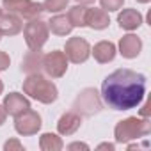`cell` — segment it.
Here are the masks:
<instances>
[{"mask_svg": "<svg viewBox=\"0 0 151 151\" xmlns=\"http://www.w3.org/2000/svg\"><path fill=\"white\" fill-rule=\"evenodd\" d=\"M146 94V77L137 71L121 68L110 73L101 84L103 101L114 110H130L137 107Z\"/></svg>", "mask_w": 151, "mask_h": 151, "instance_id": "cell-1", "label": "cell"}, {"mask_svg": "<svg viewBox=\"0 0 151 151\" xmlns=\"http://www.w3.org/2000/svg\"><path fill=\"white\" fill-rule=\"evenodd\" d=\"M23 93L29 94L30 98L48 105V103H53L59 96V91L55 87V84L52 80H48L46 77L39 73H32L27 77V80L23 82Z\"/></svg>", "mask_w": 151, "mask_h": 151, "instance_id": "cell-2", "label": "cell"}, {"mask_svg": "<svg viewBox=\"0 0 151 151\" xmlns=\"http://www.w3.org/2000/svg\"><path fill=\"white\" fill-rule=\"evenodd\" d=\"M151 132V123L147 117L140 119V117H126L123 121H119L116 124L114 130V137L116 142H130L133 139H140L144 135H147Z\"/></svg>", "mask_w": 151, "mask_h": 151, "instance_id": "cell-3", "label": "cell"}, {"mask_svg": "<svg viewBox=\"0 0 151 151\" xmlns=\"http://www.w3.org/2000/svg\"><path fill=\"white\" fill-rule=\"evenodd\" d=\"M48 23L43 20H36L32 18L25 27H23V36H25V43L30 50H41L45 46V43L48 41Z\"/></svg>", "mask_w": 151, "mask_h": 151, "instance_id": "cell-4", "label": "cell"}, {"mask_svg": "<svg viewBox=\"0 0 151 151\" xmlns=\"http://www.w3.org/2000/svg\"><path fill=\"white\" fill-rule=\"evenodd\" d=\"M73 110L80 114V116H86V117H91L94 114H98L101 110V100H100V94L96 93V89H84L73 101Z\"/></svg>", "mask_w": 151, "mask_h": 151, "instance_id": "cell-5", "label": "cell"}, {"mask_svg": "<svg viewBox=\"0 0 151 151\" xmlns=\"http://www.w3.org/2000/svg\"><path fill=\"white\" fill-rule=\"evenodd\" d=\"M2 6L7 13L23 16L27 20L37 18L43 13V6L37 2H32V0H2Z\"/></svg>", "mask_w": 151, "mask_h": 151, "instance_id": "cell-6", "label": "cell"}, {"mask_svg": "<svg viewBox=\"0 0 151 151\" xmlns=\"http://www.w3.org/2000/svg\"><path fill=\"white\" fill-rule=\"evenodd\" d=\"M64 55L68 57V60L75 62V64H80V62H86L91 55V46L89 43L80 37V36H75V37H69L66 41V46H64Z\"/></svg>", "mask_w": 151, "mask_h": 151, "instance_id": "cell-7", "label": "cell"}, {"mask_svg": "<svg viewBox=\"0 0 151 151\" xmlns=\"http://www.w3.org/2000/svg\"><path fill=\"white\" fill-rule=\"evenodd\" d=\"M41 124H43L41 116L32 109H27L25 112L18 114L16 119H14V130L20 135H34V133L39 132Z\"/></svg>", "mask_w": 151, "mask_h": 151, "instance_id": "cell-8", "label": "cell"}, {"mask_svg": "<svg viewBox=\"0 0 151 151\" xmlns=\"http://www.w3.org/2000/svg\"><path fill=\"white\" fill-rule=\"evenodd\" d=\"M43 69L46 71L48 77L60 78L68 69V57L64 55V52L53 50V52L43 55Z\"/></svg>", "mask_w": 151, "mask_h": 151, "instance_id": "cell-9", "label": "cell"}, {"mask_svg": "<svg viewBox=\"0 0 151 151\" xmlns=\"http://www.w3.org/2000/svg\"><path fill=\"white\" fill-rule=\"evenodd\" d=\"M4 109H6V112L9 114V116H18V114H22V112H25L27 109H30V101L23 96V94H20V93H11V94H7L6 98H4Z\"/></svg>", "mask_w": 151, "mask_h": 151, "instance_id": "cell-10", "label": "cell"}, {"mask_svg": "<svg viewBox=\"0 0 151 151\" xmlns=\"http://www.w3.org/2000/svg\"><path fill=\"white\" fill-rule=\"evenodd\" d=\"M142 50V41L135 34H126L119 41V53L126 59H135Z\"/></svg>", "mask_w": 151, "mask_h": 151, "instance_id": "cell-11", "label": "cell"}, {"mask_svg": "<svg viewBox=\"0 0 151 151\" xmlns=\"http://www.w3.org/2000/svg\"><path fill=\"white\" fill-rule=\"evenodd\" d=\"M82 124V119H80V114H77L75 110L71 112H66L60 116L59 123H57V130L60 135H73Z\"/></svg>", "mask_w": 151, "mask_h": 151, "instance_id": "cell-12", "label": "cell"}, {"mask_svg": "<svg viewBox=\"0 0 151 151\" xmlns=\"http://www.w3.org/2000/svg\"><path fill=\"white\" fill-rule=\"evenodd\" d=\"M22 29H23V23L16 14L13 13L0 14V34L2 36H16L22 32Z\"/></svg>", "mask_w": 151, "mask_h": 151, "instance_id": "cell-13", "label": "cell"}, {"mask_svg": "<svg viewBox=\"0 0 151 151\" xmlns=\"http://www.w3.org/2000/svg\"><path fill=\"white\" fill-rule=\"evenodd\" d=\"M117 23L124 30H135L142 23V14L137 9H123L117 16Z\"/></svg>", "mask_w": 151, "mask_h": 151, "instance_id": "cell-14", "label": "cell"}, {"mask_svg": "<svg viewBox=\"0 0 151 151\" xmlns=\"http://www.w3.org/2000/svg\"><path fill=\"white\" fill-rule=\"evenodd\" d=\"M110 23L109 20V14L107 11L103 9H87V14H86V25L94 29V30H101V29H107Z\"/></svg>", "mask_w": 151, "mask_h": 151, "instance_id": "cell-15", "label": "cell"}, {"mask_svg": "<svg viewBox=\"0 0 151 151\" xmlns=\"http://www.w3.org/2000/svg\"><path fill=\"white\" fill-rule=\"evenodd\" d=\"M93 55L100 64H107V62L114 60V57H116V45L110 41H100L94 45Z\"/></svg>", "mask_w": 151, "mask_h": 151, "instance_id": "cell-16", "label": "cell"}, {"mask_svg": "<svg viewBox=\"0 0 151 151\" xmlns=\"http://www.w3.org/2000/svg\"><path fill=\"white\" fill-rule=\"evenodd\" d=\"M41 68H43V55H41V50H30V52L23 57L22 71H25L27 75H32V73H39Z\"/></svg>", "mask_w": 151, "mask_h": 151, "instance_id": "cell-17", "label": "cell"}, {"mask_svg": "<svg viewBox=\"0 0 151 151\" xmlns=\"http://www.w3.org/2000/svg\"><path fill=\"white\" fill-rule=\"evenodd\" d=\"M71 29L73 27H71L68 16H64V14H57L48 22V30H52L55 36H66L71 32Z\"/></svg>", "mask_w": 151, "mask_h": 151, "instance_id": "cell-18", "label": "cell"}, {"mask_svg": "<svg viewBox=\"0 0 151 151\" xmlns=\"http://www.w3.org/2000/svg\"><path fill=\"white\" fill-rule=\"evenodd\" d=\"M87 9L86 6H75L68 11V20L71 23V27H86V14H87Z\"/></svg>", "mask_w": 151, "mask_h": 151, "instance_id": "cell-19", "label": "cell"}, {"mask_svg": "<svg viewBox=\"0 0 151 151\" xmlns=\"http://www.w3.org/2000/svg\"><path fill=\"white\" fill-rule=\"evenodd\" d=\"M62 140L55 133H43L39 139V147L43 151H60L62 149Z\"/></svg>", "mask_w": 151, "mask_h": 151, "instance_id": "cell-20", "label": "cell"}, {"mask_svg": "<svg viewBox=\"0 0 151 151\" xmlns=\"http://www.w3.org/2000/svg\"><path fill=\"white\" fill-rule=\"evenodd\" d=\"M68 2H69V0H45L41 6H43V11L60 13V11H64L68 7Z\"/></svg>", "mask_w": 151, "mask_h": 151, "instance_id": "cell-21", "label": "cell"}, {"mask_svg": "<svg viewBox=\"0 0 151 151\" xmlns=\"http://www.w3.org/2000/svg\"><path fill=\"white\" fill-rule=\"evenodd\" d=\"M100 4H101V9L103 11L112 13V11H119L123 7L124 0H100Z\"/></svg>", "mask_w": 151, "mask_h": 151, "instance_id": "cell-22", "label": "cell"}, {"mask_svg": "<svg viewBox=\"0 0 151 151\" xmlns=\"http://www.w3.org/2000/svg\"><path fill=\"white\" fill-rule=\"evenodd\" d=\"M4 149L6 151H22L23 149V146H22V142L18 140V139H11V140H7L6 144H4Z\"/></svg>", "mask_w": 151, "mask_h": 151, "instance_id": "cell-23", "label": "cell"}, {"mask_svg": "<svg viewBox=\"0 0 151 151\" xmlns=\"http://www.w3.org/2000/svg\"><path fill=\"white\" fill-rule=\"evenodd\" d=\"M11 64V59H9V55L6 53V52H0V71H4V69H7V66Z\"/></svg>", "mask_w": 151, "mask_h": 151, "instance_id": "cell-24", "label": "cell"}, {"mask_svg": "<svg viewBox=\"0 0 151 151\" xmlns=\"http://www.w3.org/2000/svg\"><path fill=\"white\" fill-rule=\"evenodd\" d=\"M68 149H89V146L87 144H84V142H73V144H69L68 146Z\"/></svg>", "mask_w": 151, "mask_h": 151, "instance_id": "cell-25", "label": "cell"}, {"mask_svg": "<svg viewBox=\"0 0 151 151\" xmlns=\"http://www.w3.org/2000/svg\"><path fill=\"white\" fill-rule=\"evenodd\" d=\"M6 117H7V112L4 109V105H0V126H2L6 123Z\"/></svg>", "mask_w": 151, "mask_h": 151, "instance_id": "cell-26", "label": "cell"}, {"mask_svg": "<svg viewBox=\"0 0 151 151\" xmlns=\"http://www.w3.org/2000/svg\"><path fill=\"white\" fill-rule=\"evenodd\" d=\"M114 147H116V146H114V144H110V142H103V144H100V146H98V149H110V151H112Z\"/></svg>", "mask_w": 151, "mask_h": 151, "instance_id": "cell-27", "label": "cell"}, {"mask_svg": "<svg viewBox=\"0 0 151 151\" xmlns=\"http://www.w3.org/2000/svg\"><path fill=\"white\" fill-rule=\"evenodd\" d=\"M140 116H144V117L149 116V103H144V107H142V110H140Z\"/></svg>", "mask_w": 151, "mask_h": 151, "instance_id": "cell-28", "label": "cell"}, {"mask_svg": "<svg viewBox=\"0 0 151 151\" xmlns=\"http://www.w3.org/2000/svg\"><path fill=\"white\" fill-rule=\"evenodd\" d=\"M77 2H78V4H82V6H87V4H93L94 0H77Z\"/></svg>", "mask_w": 151, "mask_h": 151, "instance_id": "cell-29", "label": "cell"}, {"mask_svg": "<svg viewBox=\"0 0 151 151\" xmlns=\"http://www.w3.org/2000/svg\"><path fill=\"white\" fill-rule=\"evenodd\" d=\"M2 91H4V84H2V80H0V94H2Z\"/></svg>", "mask_w": 151, "mask_h": 151, "instance_id": "cell-30", "label": "cell"}, {"mask_svg": "<svg viewBox=\"0 0 151 151\" xmlns=\"http://www.w3.org/2000/svg\"><path fill=\"white\" fill-rule=\"evenodd\" d=\"M137 2H140V4H147L149 0H137Z\"/></svg>", "mask_w": 151, "mask_h": 151, "instance_id": "cell-31", "label": "cell"}, {"mask_svg": "<svg viewBox=\"0 0 151 151\" xmlns=\"http://www.w3.org/2000/svg\"><path fill=\"white\" fill-rule=\"evenodd\" d=\"M0 14H2V9H0Z\"/></svg>", "mask_w": 151, "mask_h": 151, "instance_id": "cell-32", "label": "cell"}, {"mask_svg": "<svg viewBox=\"0 0 151 151\" xmlns=\"http://www.w3.org/2000/svg\"><path fill=\"white\" fill-rule=\"evenodd\" d=\"M0 37H2V34H0Z\"/></svg>", "mask_w": 151, "mask_h": 151, "instance_id": "cell-33", "label": "cell"}]
</instances>
